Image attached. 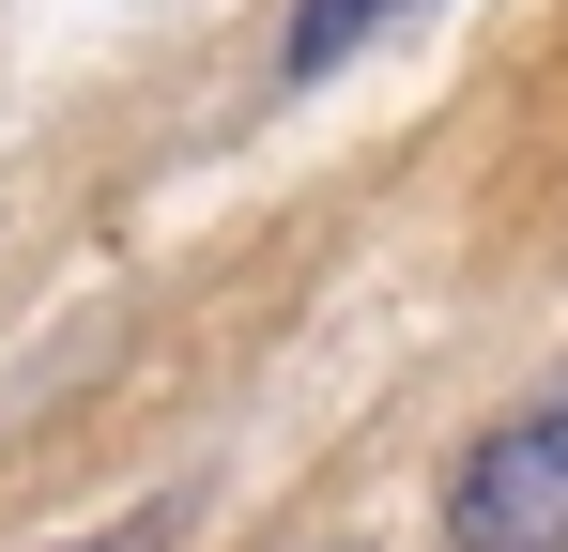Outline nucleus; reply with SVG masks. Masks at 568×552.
Listing matches in <instances>:
<instances>
[{
  "label": "nucleus",
  "instance_id": "2",
  "mask_svg": "<svg viewBox=\"0 0 568 552\" xmlns=\"http://www.w3.org/2000/svg\"><path fill=\"white\" fill-rule=\"evenodd\" d=\"M399 16H415V0H307V16H292V78H338V62H354V47H384V31H399Z\"/></svg>",
  "mask_w": 568,
  "mask_h": 552
},
{
  "label": "nucleus",
  "instance_id": "1",
  "mask_svg": "<svg viewBox=\"0 0 568 552\" xmlns=\"http://www.w3.org/2000/svg\"><path fill=\"white\" fill-rule=\"evenodd\" d=\"M446 538L462 552H568V384H538L523 415H491L462 446Z\"/></svg>",
  "mask_w": 568,
  "mask_h": 552
}]
</instances>
